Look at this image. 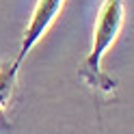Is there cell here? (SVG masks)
<instances>
[{"instance_id": "4", "label": "cell", "mask_w": 134, "mask_h": 134, "mask_svg": "<svg viewBox=\"0 0 134 134\" xmlns=\"http://www.w3.org/2000/svg\"><path fill=\"white\" fill-rule=\"evenodd\" d=\"M0 134H13V125L2 108H0Z\"/></svg>"}, {"instance_id": "2", "label": "cell", "mask_w": 134, "mask_h": 134, "mask_svg": "<svg viewBox=\"0 0 134 134\" xmlns=\"http://www.w3.org/2000/svg\"><path fill=\"white\" fill-rule=\"evenodd\" d=\"M65 0H39L35 11L30 15V22L26 26V32H24V39H22V46H20V52L15 56V65H22V61L26 58V54L30 52V48L37 43V41L43 37V32L52 26V22L56 20L58 11L63 9Z\"/></svg>"}, {"instance_id": "3", "label": "cell", "mask_w": 134, "mask_h": 134, "mask_svg": "<svg viewBox=\"0 0 134 134\" xmlns=\"http://www.w3.org/2000/svg\"><path fill=\"white\" fill-rule=\"evenodd\" d=\"M18 69L20 67L13 61H4L0 63V108L9 104V99L13 97L15 91V78H18Z\"/></svg>"}, {"instance_id": "1", "label": "cell", "mask_w": 134, "mask_h": 134, "mask_svg": "<svg viewBox=\"0 0 134 134\" xmlns=\"http://www.w3.org/2000/svg\"><path fill=\"white\" fill-rule=\"evenodd\" d=\"M121 26H123V0H104L97 15V24H95L93 48L78 67L80 80H85L89 87L102 89V91H113L117 87V82L102 71L99 63H102V56L106 54V50L115 43Z\"/></svg>"}]
</instances>
